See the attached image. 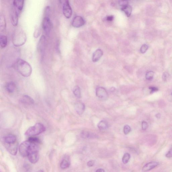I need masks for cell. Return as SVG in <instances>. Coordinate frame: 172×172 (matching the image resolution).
Wrapping results in <instances>:
<instances>
[{
    "instance_id": "cell-1",
    "label": "cell",
    "mask_w": 172,
    "mask_h": 172,
    "mask_svg": "<svg viewBox=\"0 0 172 172\" xmlns=\"http://www.w3.org/2000/svg\"><path fill=\"white\" fill-rule=\"evenodd\" d=\"M12 67L24 77H29L32 72V69L29 63L20 59L17 60L12 65Z\"/></svg>"
},
{
    "instance_id": "cell-2",
    "label": "cell",
    "mask_w": 172,
    "mask_h": 172,
    "mask_svg": "<svg viewBox=\"0 0 172 172\" xmlns=\"http://www.w3.org/2000/svg\"><path fill=\"white\" fill-rule=\"evenodd\" d=\"M31 142V143L27 156L31 163L35 164L38 161L39 159V147L38 143Z\"/></svg>"
},
{
    "instance_id": "cell-3",
    "label": "cell",
    "mask_w": 172,
    "mask_h": 172,
    "mask_svg": "<svg viewBox=\"0 0 172 172\" xmlns=\"http://www.w3.org/2000/svg\"><path fill=\"white\" fill-rule=\"evenodd\" d=\"M26 41L25 33L22 29L15 30L12 37V42L16 47H20L25 44Z\"/></svg>"
},
{
    "instance_id": "cell-4",
    "label": "cell",
    "mask_w": 172,
    "mask_h": 172,
    "mask_svg": "<svg viewBox=\"0 0 172 172\" xmlns=\"http://www.w3.org/2000/svg\"><path fill=\"white\" fill-rule=\"evenodd\" d=\"M46 130V127L42 123H36L33 126L28 128L25 133L27 136H32L39 135Z\"/></svg>"
},
{
    "instance_id": "cell-5",
    "label": "cell",
    "mask_w": 172,
    "mask_h": 172,
    "mask_svg": "<svg viewBox=\"0 0 172 172\" xmlns=\"http://www.w3.org/2000/svg\"><path fill=\"white\" fill-rule=\"evenodd\" d=\"M31 142L27 140L22 142L19 147V151L21 155L23 157L27 156L29 148L31 145Z\"/></svg>"
},
{
    "instance_id": "cell-6",
    "label": "cell",
    "mask_w": 172,
    "mask_h": 172,
    "mask_svg": "<svg viewBox=\"0 0 172 172\" xmlns=\"http://www.w3.org/2000/svg\"><path fill=\"white\" fill-rule=\"evenodd\" d=\"M42 27L43 31L47 36H48L50 33L51 22L49 17H44L43 20Z\"/></svg>"
},
{
    "instance_id": "cell-7",
    "label": "cell",
    "mask_w": 172,
    "mask_h": 172,
    "mask_svg": "<svg viewBox=\"0 0 172 172\" xmlns=\"http://www.w3.org/2000/svg\"><path fill=\"white\" fill-rule=\"evenodd\" d=\"M20 14L18 10L14 6L12 5L11 13V20L12 25L14 26L17 25L18 17Z\"/></svg>"
},
{
    "instance_id": "cell-8",
    "label": "cell",
    "mask_w": 172,
    "mask_h": 172,
    "mask_svg": "<svg viewBox=\"0 0 172 172\" xmlns=\"http://www.w3.org/2000/svg\"><path fill=\"white\" fill-rule=\"evenodd\" d=\"M96 95L99 99L102 101L106 100L108 97V92L105 88L102 87L96 88Z\"/></svg>"
},
{
    "instance_id": "cell-9",
    "label": "cell",
    "mask_w": 172,
    "mask_h": 172,
    "mask_svg": "<svg viewBox=\"0 0 172 172\" xmlns=\"http://www.w3.org/2000/svg\"><path fill=\"white\" fill-rule=\"evenodd\" d=\"M63 12L65 16L69 19L71 17L72 14V11L68 1H65L63 6Z\"/></svg>"
},
{
    "instance_id": "cell-10",
    "label": "cell",
    "mask_w": 172,
    "mask_h": 172,
    "mask_svg": "<svg viewBox=\"0 0 172 172\" xmlns=\"http://www.w3.org/2000/svg\"><path fill=\"white\" fill-rule=\"evenodd\" d=\"M72 24L74 27H80L84 25L85 21L81 17L78 16L74 18Z\"/></svg>"
},
{
    "instance_id": "cell-11",
    "label": "cell",
    "mask_w": 172,
    "mask_h": 172,
    "mask_svg": "<svg viewBox=\"0 0 172 172\" xmlns=\"http://www.w3.org/2000/svg\"><path fill=\"white\" fill-rule=\"evenodd\" d=\"M158 165V163L156 162H150L146 164L143 166L142 168V171L143 172H145L150 171L155 168Z\"/></svg>"
},
{
    "instance_id": "cell-12",
    "label": "cell",
    "mask_w": 172,
    "mask_h": 172,
    "mask_svg": "<svg viewBox=\"0 0 172 172\" xmlns=\"http://www.w3.org/2000/svg\"><path fill=\"white\" fill-rule=\"evenodd\" d=\"M75 110L78 114H82L85 110V106L82 102L78 101L77 102L75 106Z\"/></svg>"
},
{
    "instance_id": "cell-13",
    "label": "cell",
    "mask_w": 172,
    "mask_h": 172,
    "mask_svg": "<svg viewBox=\"0 0 172 172\" xmlns=\"http://www.w3.org/2000/svg\"><path fill=\"white\" fill-rule=\"evenodd\" d=\"M4 141L6 144L11 145L16 143V136L12 134H9L6 135L4 138Z\"/></svg>"
},
{
    "instance_id": "cell-14",
    "label": "cell",
    "mask_w": 172,
    "mask_h": 172,
    "mask_svg": "<svg viewBox=\"0 0 172 172\" xmlns=\"http://www.w3.org/2000/svg\"><path fill=\"white\" fill-rule=\"evenodd\" d=\"M45 42H46V37L45 36H42L39 40L37 45V49H38V51H39L41 53H43L44 52Z\"/></svg>"
},
{
    "instance_id": "cell-15",
    "label": "cell",
    "mask_w": 172,
    "mask_h": 172,
    "mask_svg": "<svg viewBox=\"0 0 172 172\" xmlns=\"http://www.w3.org/2000/svg\"><path fill=\"white\" fill-rule=\"evenodd\" d=\"M21 103L25 105H31L33 104L34 101L32 98L28 95L23 96L20 100Z\"/></svg>"
},
{
    "instance_id": "cell-16",
    "label": "cell",
    "mask_w": 172,
    "mask_h": 172,
    "mask_svg": "<svg viewBox=\"0 0 172 172\" xmlns=\"http://www.w3.org/2000/svg\"><path fill=\"white\" fill-rule=\"evenodd\" d=\"M103 51L101 49H98L93 53L92 60L94 62H96L100 60L103 56Z\"/></svg>"
},
{
    "instance_id": "cell-17",
    "label": "cell",
    "mask_w": 172,
    "mask_h": 172,
    "mask_svg": "<svg viewBox=\"0 0 172 172\" xmlns=\"http://www.w3.org/2000/svg\"><path fill=\"white\" fill-rule=\"evenodd\" d=\"M6 148L8 152L13 155H16L18 151V145L16 143L11 145H7Z\"/></svg>"
},
{
    "instance_id": "cell-18",
    "label": "cell",
    "mask_w": 172,
    "mask_h": 172,
    "mask_svg": "<svg viewBox=\"0 0 172 172\" xmlns=\"http://www.w3.org/2000/svg\"><path fill=\"white\" fill-rule=\"evenodd\" d=\"M24 4V1L20 0L13 1L12 5L15 6L21 13L23 9Z\"/></svg>"
},
{
    "instance_id": "cell-19",
    "label": "cell",
    "mask_w": 172,
    "mask_h": 172,
    "mask_svg": "<svg viewBox=\"0 0 172 172\" xmlns=\"http://www.w3.org/2000/svg\"><path fill=\"white\" fill-rule=\"evenodd\" d=\"M121 10L125 12L127 17H129L131 15L132 8L128 4L121 6Z\"/></svg>"
},
{
    "instance_id": "cell-20",
    "label": "cell",
    "mask_w": 172,
    "mask_h": 172,
    "mask_svg": "<svg viewBox=\"0 0 172 172\" xmlns=\"http://www.w3.org/2000/svg\"><path fill=\"white\" fill-rule=\"evenodd\" d=\"M15 84L12 82H9L6 85V89L8 93H13L16 89Z\"/></svg>"
},
{
    "instance_id": "cell-21",
    "label": "cell",
    "mask_w": 172,
    "mask_h": 172,
    "mask_svg": "<svg viewBox=\"0 0 172 172\" xmlns=\"http://www.w3.org/2000/svg\"><path fill=\"white\" fill-rule=\"evenodd\" d=\"M81 136L82 138L84 139L93 138L96 136L93 133H90L85 131H83L81 132Z\"/></svg>"
},
{
    "instance_id": "cell-22",
    "label": "cell",
    "mask_w": 172,
    "mask_h": 172,
    "mask_svg": "<svg viewBox=\"0 0 172 172\" xmlns=\"http://www.w3.org/2000/svg\"><path fill=\"white\" fill-rule=\"evenodd\" d=\"M7 38L6 36L5 35H1L0 36V43L2 48H4L7 46Z\"/></svg>"
},
{
    "instance_id": "cell-23",
    "label": "cell",
    "mask_w": 172,
    "mask_h": 172,
    "mask_svg": "<svg viewBox=\"0 0 172 172\" xmlns=\"http://www.w3.org/2000/svg\"><path fill=\"white\" fill-rule=\"evenodd\" d=\"M108 123L105 120H101L98 124V127L99 129L101 130H106L108 128Z\"/></svg>"
},
{
    "instance_id": "cell-24",
    "label": "cell",
    "mask_w": 172,
    "mask_h": 172,
    "mask_svg": "<svg viewBox=\"0 0 172 172\" xmlns=\"http://www.w3.org/2000/svg\"><path fill=\"white\" fill-rule=\"evenodd\" d=\"M73 93L75 96L76 98H80L81 97V90L79 86H75L73 90Z\"/></svg>"
},
{
    "instance_id": "cell-25",
    "label": "cell",
    "mask_w": 172,
    "mask_h": 172,
    "mask_svg": "<svg viewBox=\"0 0 172 172\" xmlns=\"http://www.w3.org/2000/svg\"><path fill=\"white\" fill-rule=\"evenodd\" d=\"M70 165V163L66 159H63L60 164V167L62 169L68 168Z\"/></svg>"
},
{
    "instance_id": "cell-26",
    "label": "cell",
    "mask_w": 172,
    "mask_h": 172,
    "mask_svg": "<svg viewBox=\"0 0 172 172\" xmlns=\"http://www.w3.org/2000/svg\"><path fill=\"white\" fill-rule=\"evenodd\" d=\"M130 158V156L129 153H125L122 158V160L123 163L125 164L127 163L129 161Z\"/></svg>"
},
{
    "instance_id": "cell-27",
    "label": "cell",
    "mask_w": 172,
    "mask_h": 172,
    "mask_svg": "<svg viewBox=\"0 0 172 172\" xmlns=\"http://www.w3.org/2000/svg\"><path fill=\"white\" fill-rule=\"evenodd\" d=\"M0 29L1 30H5L6 27L5 20L3 16H0Z\"/></svg>"
},
{
    "instance_id": "cell-28",
    "label": "cell",
    "mask_w": 172,
    "mask_h": 172,
    "mask_svg": "<svg viewBox=\"0 0 172 172\" xmlns=\"http://www.w3.org/2000/svg\"><path fill=\"white\" fill-rule=\"evenodd\" d=\"M154 73L152 71H149L146 74V78L148 80H151L153 79Z\"/></svg>"
},
{
    "instance_id": "cell-29",
    "label": "cell",
    "mask_w": 172,
    "mask_h": 172,
    "mask_svg": "<svg viewBox=\"0 0 172 172\" xmlns=\"http://www.w3.org/2000/svg\"><path fill=\"white\" fill-rule=\"evenodd\" d=\"M28 140L34 143H39L40 142V140L39 138L34 137L30 136Z\"/></svg>"
},
{
    "instance_id": "cell-30",
    "label": "cell",
    "mask_w": 172,
    "mask_h": 172,
    "mask_svg": "<svg viewBox=\"0 0 172 172\" xmlns=\"http://www.w3.org/2000/svg\"><path fill=\"white\" fill-rule=\"evenodd\" d=\"M148 48V46L146 44H144L142 45L140 48V52L142 53H146Z\"/></svg>"
},
{
    "instance_id": "cell-31",
    "label": "cell",
    "mask_w": 172,
    "mask_h": 172,
    "mask_svg": "<svg viewBox=\"0 0 172 172\" xmlns=\"http://www.w3.org/2000/svg\"><path fill=\"white\" fill-rule=\"evenodd\" d=\"M131 129L130 127L127 125H125L124 127V129H123L124 133L126 135H127L130 133L131 131Z\"/></svg>"
},
{
    "instance_id": "cell-32",
    "label": "cell",
    "mask_w": 172,
    "mask_h": 172,
    "mask_svg": "<svg viewBox=\"0 0 172 172\" xmlns=\"http://www.w3.org/2000/svg\"><path fill=\"white\" fill-rule=\"evenodd\" d=\"M142 129L143 130H146L148 127V124L146 122L143 121L142 123Z\"/></svg>"
},
{
    "instance_id": "cell-33",
    "label": "cell",
    "mask_w": 172,
    "mask_h": 172,
    "mask_svg": "<svg viewBox=\"0 0 172 172\" xmlns=\"http://www.w3.org/2000/svg\"><path fill=\"white\" fill-rule=\"evenodd\" d=\"M169 76V74L167 72H164L163 74L162 78L164 81H165L167 80Z\"/></svg>"
},
{
    "instance_id": "cell-34",
    "label": "cell",
    "mask_w": 172,
    "mask_h": 172,
    "mask_svg": "<svg viewBox=\"0 0 172 172\" xmlns=\"http://www.w3.org/2000/svg\"><path fill=\"white\" fill-rule=\"evenodd\" d=\"M45 12V14L46 15L45 17H49V14L50 13V7L49 6H48L46 7Z\"/></svg>"
},
{
    "instance_id": "cell-35",
    "label": "cell",
    "mask_w": 172,
    "mask_h": 172,
    "mask_svg": "<svg viewBox=\"0 0 172 172\" xmlns=\"http://www.w3.org/2000/svg\"><path fill=\"white\" fill-rule=\"evenodd\" d=\"M166 156L167 158H171L172 157V148L166 154Z\"/></svg>"
},
{
    "instance_id": "cell-36",
    "label": "cell",
    "mask_w": 172,
    "mask_h": 172,
    "mask_svg": "<svg viewBox=\"0 0 172 172\" xmlns=\"http://www.w3.org/2000/svg\"><path fill=\"white\" fill-rule=\"evenodd\" d=\"M149 89L151 90V93H153L155 91H158V89L156 87H153V86H151L149 87Z\"/></svg>"
},
{
    "instance_id": "cell-37",
    "label": "cell",
    "mask_w": 172,
    "mask_h": 172,
    "mask_svg": "<svg viewBox=\"0 0 172 172\" xmlns=\"http://www.w3.org/2000/svg\"><path fill=\"white\" fill-rule=\"evenodd\" d=\"M95 164V161L94 160H90V161H89L87 163V165H88V166L89 167H92L94 166V165Z\"/></svg>"
},
{
    "instance_id": "cell-38",
    "label": "cell",
    "mask_w": 172,
    "mask_h": 172,
    "mask_svg": "<svg viewBox=\"0 0 172 172\" xmlns=\"http://www.w3.org/2000/svg\"><path fill=\"white\" fill-rule=\"evenodd\" d=\"M114 17L113 16H108L106 17V20L108 21H112L114 19Z\"/></svg>"
},
{
    "instance_id": "cell-39",
    "label": "cell",
    "mask_w": 172,
    "mask_h": 172,
    "mask_svg": "<svg viewBox=\"0 0 172 172\" xmlns=\"http://www.w3.org/2000/svg\"><path fill=\"white\" fill-rule=\"evenodd\" d=\"M96 172H105V170L102 168H100L97 169Z\"/></svg>"
},
{
    "instance_id": "cell-40",
    "label": "cell",
    "mask_w": 172,
    "mask_h": 172,
    "mask_svg": "<svg viewBox=\"0 0 172 172\" xmlns=\"http://www.w3.org/2000/svg\"><path fill=\"white\" fill-rule=\"evenodd\" d=\"M156 116L157 118H160L161 115H160V114L159 113H158V114H156Z\"/></svg>"
},
{
    "instance_id": "cell-41",
    "label": "cell",
    "mask_w": 172,
    "mask_h": 172,
    "mask_svg": "<svg viewBox=\"0 0 172 172\" xmlns=\"http://www.w3.org/2000/svg\"><path fill=\"white\" fill-rule=\"evenodd\" d=\"M37 172H44L42 170H38V171Z\"/></svg>"
},
{
    "instance_id": "cell-42",
    "label": "cell",
    "mask_w": 172,
    "mask_h": 172,
    "mask_svg": "<svg viewBox=\"0 0 172 172\" xmlns=\"http://www.w3.org/2000/svg\"></svg>"
}]
</instances>
